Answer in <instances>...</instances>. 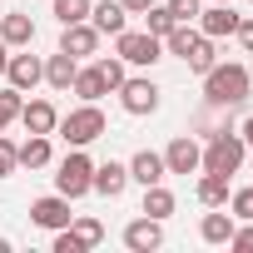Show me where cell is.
Wrapping results in <instances>:
<instances>
[{"label":"cell","instance_id":"obj_5","mask_svg":"<svg viewBox=\"0 0 253 253\" xmlns=\"http://www.w3.org/2000/svg\"><path fill=\"white\" fill-rule=\"evenodd\" d=\"M114 40H119V60L124 65H154L159 50H164V40L149 35V30H119Z\"/></svg>","mask_w":253,"mask_h":253},{"label":"cell","instance_id":"obj_30","mask_svg":"<svg viewBox=\"0 0 253 253\" xmlns=\"http://www.w3.org/2000/svg\"><path fill=\"white\" fill-rule=\"evenodd\" d=\"M164 5H169V15H174L179 25H189V20L199 15V0H164Z\"/></svg>","mask_w":253,"mask_h":253},{"label":"cell","instance_id":"obj_35","mask_svg":"<svg viewBox=\"0 0 253 253\" xmlns=\"http://www.w3.org/2000/svg\"><path fill=\"white\" fill-rule=\"evenodd\" d=\"M233 35H238V45L253 55V20H238V30H233Z\"/></svg>","mask_w":253,"mask_h":253},{"label":"cell","instance_id":"obj_38","mask_svg":"<svg viewBox=\"0 0 253 253\" xmlns=\"http://www.w3.org/2000/svg\"><path fill=\"white\" fill-rule=\"evenodd\" d=\"M5 65H10V45L0 40V75H5Z\"/></svg>","mask_w":253,"mask_h":253},{"label":"cell","instance_id":"obj_3","mask_svg":"<svg viewBox=\"0 0 253 253\" xmlns=\"http://www.w3.org/2000/svg\"><path fill=\"white\" fill-rule=\"evenodd\" d=\"M55 129L65 134V144L70 149H84V144H94L99 134H104V114H99V104H80L75 114H65Z\"/></svg>","mask_w":253,"mask_h":253},{"label":"cell","instance_id":"obj_12","mask_svg":"<svg viewBox=\"0 0 253 253\" xmlns=\"http://www.w3.org/2000/svg\"><path fill=\"white\" fill-rule=\"evenodd\" d=\"M20 124H25L30 134H55L60 114H55V104H50V99H30V104H20Z\"/></svg>","mask_w":253,"mask_h":253},{"label":"cell","instance_id":"obj_31","mask_svg":"<svg viewBox=\"0 0 253 253\" xmlns=\"http://www.w3.org/2000/svg\"><path fill=\"white\" fill-rule=\"evenodd\" d=\"M99 75H104L109 89H119L124 84V60H99Z\"/></svg>","mask_w":253,"mask_h":253},{"label":"cell","instance_id":"obj_8","mask_svg":"<svg viewBox=\"0 0 253 253\" xmlns=\"http://www.w3.org/2000/svg\"><path fill=\"white\" fill-rule=\"evenodd\" d=\"M124 243H129L134 253H154V248L164 243V218H149V213L134 218L129 228H124Z\"/></svg>","mask_w":253,"mask_h":253},{"label":"cell","instance_id":"obj_18","mask_svg":"<svg viewBox=\"0 0 253 253\" xmlns=\"http://www.w3.org/2000/svg\"><path fill=\"white\" fill-rule=\"evenodd\" d=\"M15 164H25V169H45V164H50V134H30L25 144H15Z\"/></svg>","mask_w":253,"mask_h":253},{"label":"cell","instance_id":"obj_6","mask_svg":"<svg viewBox=\"0 0 253 253\" xmlns=\"http://www.w3.org/2000/svg\"><path fill=\"white\" fill-rule=\"evenodd\" d=\"M70 218L75 213H70V199L65 194H50V199H35L30 204V223L35 228H50L55 233V228H70Z\"/></svg>","mask_w":253,"mask_h":253},{"label":"cell","instance_id":"obj_33","mask_svg":"<svg viewBox=\"0 0 253 253\" xmlns=\"http://www.w3.org/2000/svg\"><path fill=\"white\" fill-rule=\"evenodd\" d=\"M228 204H233V218H253V189H238V194H228Z\"/></svg>","mask_w":253,"mask_h":253},{"label":"cell","instance_id":"obj_20","mask_svg":"<svg viewBox=\"0 0 253 253\" xmlns=\"http://www.w3.org/2000/svg\"><path fill=\"white\" fill-rule=\"evenodd\" d=\"M84 104H94L99 94H109V84H104V75H99V65H89V70H75V84H70Z\"/></svg>","mask_w":253,"mask_h":253},{"label":"cell","instance_id":"obj_36","mask_svg":"<svg viewBox=\"0 0 253 253\" xmlns=\"http://www.w3.org/2000/svg\"><path fill=\"white\" fill-rule=\"evenodd\" d=\"M119 5H124V10H129V15H144V10L154 5V0H119Z\"/></svg>","mask_w":253,"mask_h":253},{"label":"cell","instance_id":"obj_27","mask_svg":"<svg viewBox=\"0 0 253 253\" xmlns=\"http://www.w3.org/2000/svg\"><path fill=\"white\" fill-rule=\"evenodd\" d=\"M55 20H60V25L89 20V0H55Z\"/></svg>","mask_w":253,"mask_h":253},{"label":"cell","instance_id":"obj_34","mask_svg":"<svg viewBox=\"0 0 253 253\" xmlns=\"http://www.w3.org/2000/svg\"><path fill=\"white\" fill-rule=\"evenodd\" d=\"M10 169H15V144H10V139H0V179H5Z\"/></svg>","mask_w":253,"mask_h":253},{"label":"cell","instance_id":"obj_15","mask_svg":"<svg viewBox=\"0 0 253 253\" xmlns=\"http://www.w3.org/2000/svg\"><path fill=\"white\" fill-rule=\"evenodd\" d=\"M233 30H238V15H233L228 5H213V10L199 15V35H209V40H223V35H233Z\"/></svg>","mask_w":253,"mask_h":253},{"label":"cell","instance_id":"obj_29","mask_svg":"<svg viewBox=\"0 0 253 253\" xmlns=\"http://www.w3.org/2000/svg\"><path fill=\"white\" fill-rule=\"evenodd\" d=\"M20 104H25V99H20L15 84H10V89H0V129H5L10 119H20Z\"/></svg>","mask_w":253,"mask_h":253},{"label":"cell","instance_id":"obj_10","mask_svg":"<svg viewBox=\"0 0 253 253\" xmlns=\"http://www.w3.org/2000/svg\"><path fill=\"white\" fill-rule=\"evenodd\" d=\"M124 184H129V164H94V179H89V189L94 194H104V199H119L124 194Z\"/></svg>","mask_w":253,"mask_h":253},{"label":"cell","instance_id":"obj_37","mask_svg":"<svg viewBox=\"0 0 253 253\" xmlns=\"http://www.w3.org/2000/svg\"><path fill=\"white\" fill-rule=\"evenodd\" d=\"M243 144H248V149H253V114H248V119H243Z\"/></svg>","mask_w":253,"mask_h":253},{"label":"cell","instance_id":"obj_13","mask_svg":"<svg viewBox=\"0 0 253 253\" xmlns=\"http://www.w3.org/2000/svg\"><path fill=\"white\" fill-rule=\"evenodd\" d=\"M94 45H99V30L94 25H84V20H75V25H65V35H60V50L65 55H94Z\"/></svg>","mask_w":253,"mask_h":253},{"label":"cell","instance_id":"obj_32","mask_svg":"<svg viewBox=\"0 0 253 253\" xmlns=\"http://www.w3.org/2000/svg\"><path fill=\"white\" fill-rule=\"evenodd\" d=\"M228 248H238V253H253V218H243V228H233Z\"/></svg>","mask_w":253,"mask_h":253},{"label":"cell","instance_id":"obj_25","mask_svg":"<svg viewBox=\"0 0 253 253\" xmlns=\"http://www.w3.org/2000/svg\"><path fill=\"white\" fill-rule=\"evenodd\" d=\"M144 25H149V35H159V40H164V35L179 25V20L169 15V5H149V10H144Z\"/></svg>","mask_w":253,"mask_h":253},{"label":"cell","instance_id":"obj_40","mask_svg":"<svg viewBox=\"0 0 253 253\" xmlns=\"http://www.w3.org/2000/svg\"><path fill=\"white\" fill-rule=\"evenodd\" d=\"M213 5H228V0H213Z\"/></svg>","mask_w":253,"mask_h":253},{"label":"cell","instance_id":"obj_4","mask_svg":"<svg viewBox=\"0 0 253 253\" xmlns=\"http://www.w3.org/2000/svg\"><path fill=\"white\" fill-rule=\"evenodd\" d=\"M89 179H94V159L84 149H70L65 164H60V174H55V189L65 199H80V194H89Z\"/></svg>","mask_w":253,"mask_h":253},{"label":"cell","instance_id":"obj_22","mask_svg":"<svg viewBox=\"0 0 253 253\" xmlns=\"http://www.w3.org/2000/svg\"><path fill=\"white\" fill-rule=\"evenodd\" d=\"M199 233H204V243H228L233 238V213H204Z\"/></svg>","mask_w":253,"mask_h":253},{"label":"cell","instance_id":"obj_17","mask_svg":"<svg viewBox=\"0 0 253 253\" xmlns=\"http://www.w3.org/2000/svg\"><path fill=\"white\" fill-rule=\"evenodd\" d=\"M75 70H80L75 55H65V50L50 55V60H45V80H50V89H70V84H75Z\"/></svg>","mask_w":253,"mask_h":253},{"label":"cell","instance_id":"obj_7","mask_svg":"<svg viewBox=\"0 0 253 253\" xmlns=\"http://www.w3.org/2000/svg\"><path fill=\"white\" fill-rule=\"evenodd\" d=\"M119 104L129 114H154L159 109V84L154 80H124L119 84Z\"/></svg>","mask_w":253,"mask_h":253},{"label":"cell","instance_id":"obj_11","mask_svg":"<svg viewBox=\"0 0 253 253\" xmlns=\"http://www.w3.org/2000/svg\"><path fill=\"white\" fill-rule=\"evenodd\" d=\"M5 80L25 94V89H35L40 80H45V65L35 60V55H10V65H5Z\"/></svg>","mask_w":253,"mask_h":253},{"label":"cell","instance_id":"obj_2","mask_svg":"<svg viewBox=\"0 0 253 253\" xmlns=\"http://www.w3.org/2000/svg\"><path fill=\"white\" fill-rule=\"evenodd\" d=\"M243 154H248L243 134H233V129H218V134H209V149H204V159H199V164H204L209 174H238Z\"/></svg>","mask_w":253,"mask_h":253},{"label":"cell","instance_id":"obj_19","mask_svg":"<svg viewBox=\"0 0 253 253\" xmlns=\"http://www.w3.org/2000/svg\"><path fill=\"white\" fill-rule=\"evenodd\" d=\"M89 15H94V30H99V35H119L129 10H124L119 0H104V5H89Z\"/></svg>","mask_w":253,"mask_h":253},{"label":"cell","instance_id":"obj_14","mask_svg":"<svg viewBox=\"0 0 253 253\" xmlns=\"http://www.w3.org/2000/svg\"><path fill=\"white\" fill-rule=\"evenodd\" d=\"M164 174H169V169H164V154H154V149H139V154L129 159V179L144 184V189H149V184H164Z\"/></svg>","mask_w":253,"mask_h":253},{"label":"cell","instance_id":"obj_16","mask_svg":"<svg viewBox=\"0 0 253 253\" xmlns=\"http://www.w3.org/2000/svg\"><path fill=\"white\" fill-rule=\"evenodd\" d=\"M0 40H5L10 50L30 45V40H35V20H30V15H20V10H15V15H5V20H0Z\"/></svg>","mask_w":253,"mask_h":253},{"label":"cell","instance_id":"obj_21","mask_svg":"<svg viewBox=\"0 0 253 253\" xmlns=\"http://www.w3.org/2000/svg\"><path fill=\"white\" fill-rule=\"evenodd\" d=\"M199 204H209V209L228 204V174H209V169H204V179H199Z\"/></svg>","mask_w":253,"mask_h":253},{"label":"cell","instance_id":"obj_26","mask_svg":"<svg viewBox=\"0 0 253 253\" xmlns=\"http://www.w3.org/2000/svg\"><path fill=\"white\" fill-rule=\"evenodd\" d=\"M70 233H75L84 248H94V243L104 238V223H99V218H70Z\"/></svg>","mask_w":253,"mask_h":253},{"label":"cell","instance_id":"obj_1","mask_svg":"<svg viewBox=\"0 0 253 253\" xmlns=\"http://www.w3.org/2000/svg\"><path fill=\"white\" fill-rule=\"evenodd\" d=\"M248 89H253V75H248L243 65H213V70L204 75V99H209L213 109H233V104H243Z\"/></svg>","mask_w":253,"mask_h":253},{"label":"cell","instance_id":"obj_28","mask_svg":"<svg viewBox=\"0 0 253 253\" xmlns=\"http://www.w3.org/2000/svg\"><path fill=\"white\" fill-rule=\"evenodd\" d=\"M194 40H199V35H194V30H189V25H174V30H169V35H164V50H169V55H179V60H184V55H189V45H194Z\"/></svg>","mask_w":253,"mask_h":253},{"label":"cell","instance_id":"obj_23","mask_svg":"<svg viewBox=\"0 0 253 253\" xmlns=\"http://www.w3.org/2000/svg\"><path fill=\"white\" fill-rule=\"evenodd\" d=\"M184 60H189V70H194V75H209V70L218 65V60H213V40H209V35H199V40L189 45V55H184Z\"/></svg>","mask_w":253,"mask_h":253},{"label":"cell","instance_id":"obj_9","mask_svg":"<svg viewBox=\"0 0 253 253\" xmlns=\"http://www.w3.org/2000/svg\"><path fill=\"white\" fill-rule=\"evenodd\" d=\"M199 159H204V149H199L189 134H179V139L164 149V169H169V174H194V169H199Z\"/></svg>","mask_w":253,"mask_h":253},{"label":"cell","instance_id":"obj_39","mask_svg":"<svg viewBox=\"0 0 253 253\" xmlns=\"http://www.w3.org/2000/svg\"><path fill=\"white\" fill-rule=\"evenodd\" d=\"M0 253H10V238H0Z\"/></svg>","mask_w":253,"mask_h":253},{"label":"cell","instance_id":"obj_24","mask_svg":"<svg viewBox=\"0 0 253 253\" xmlns=\"http://www.w3.org/2000/svg\"><path fill=\"white\" fill-rule=\"evenodd\" d=\"M144 213H149V218H169V213H174V194H169L164 184H149V189H144Z\"/></svg>","mask_w":253,"mask_h":253}]
</instances>
